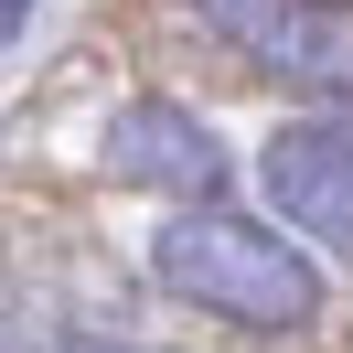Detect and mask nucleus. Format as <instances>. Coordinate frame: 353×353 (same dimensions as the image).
<instances>
[{
	"instance_id": "6",
	"label": "nucleus",
	"mask_w": 353,
	"mask_h": 353,
	"mask_svg": "<svg viewBox=\"0 0 353 353\" xmlns=\"http://www.w3.org/2000/svg\"><path fill=\"white\" fill-rule=\"evenodd\" d=\"M0 353H32V332H22V321H11V310H0Z\"/></svg>"
},
{
	"instance_id": "7",
	"label": "nucleus",
	"mask_w": 353,
	"mask_h": 353,
	"mask_svg": "<svg viewBox=\"0 0 353 353\" xmlns=\"http://www.w3.org/2000/svg\"><path fill=\"white\" fill-rule=\"evenodd\" d=\"M65 353H139V343H65Z\"/></svg>"
},
{
	"instance_id": "4",
	"label": "nucleus",
	"mask_w": 353,
	"mask_h": 353,
	"mask_svg": "<svg viewBox=\"0 0 353 353\" xmlns=\"http://www.w3.org/2000/svg\"><path fill=\"white\" fill-rule=\"evenodd\" d=\"M257 182H268V203H279V225H300V246L353 257V129H321V118L268 129Z\"/></svg>"
},
{
	"instance_id": "2",
	"label": "nucleus",
	"mask_w": 353,
	"mask_h": 353,
	"mask_svg": "<svg viewBox=\"0 0 353 353\" xmlns=\"http://www.w3.org/2000/svg\"><path fill=\"white\" fill-rule=\"evenodd\" d=\"M214 43L310 97H353V0H182Z\"/></svg>"
},
{
	"instance_id": "3",
	"label": "nucleus",
	"mask_w": 353,
	"mask_h": 353,
	"mask_svg": "<svg viewBox=\"0 0 353 353\" xmlns=\"http://www.w3.org/2000/svg\"><path fill=\"white\" fill-rule=\"evenodd\" d=\"M108 172L129 193H172V203H225V139L214 118H193L182 97H129L108 118Z\"/></svg>"
},
{
	"instance_id": "1",
	"label": "nucleus",
	"mask_w": 353,
	"mask_h": 353,
	"mask_svg": "<svg viewBox=\"0 0 353 353\" xmlns=\"http://www.w3.org/2000/svg\"><path fill=\"white\" fill-rule=\"evenodd\" d=\"M150 279L172 289V300L236 321V332H310L321 321V268H310V246H289L279 225L236 214V203H172V225L150 236Z\"/></svg>"
},
{
	"instance_id": "5",
	"label": "nucleus",
	"mask_w": 353,
	"mask_h": 353,
	"mask_svg": "<svg viewBox=\"0 0 353 353\" xmlns=\"http://www.w3.org/2000/svg\"><path fill=\"white\" fill-rule=\"evenodd\" d=\"M22 22H32V0H0V43H22Z\"/></svg>"
}]
</instances>
